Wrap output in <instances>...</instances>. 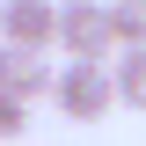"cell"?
Listing matches in <instances>:
<instances>
[{"label":"cell","instance_id":"3957f363","mask_svg":"<svg viewBox=\"0 0 146 146\" xmlns=\"http://www.w3.org/2000/svg\"><path fill=\"white\" fill-rule=\"evenodd\" d=\"M0 44H22V51L58 44V0H0Z\"/></svg>","mask_w":146,"mask_h":146},{"label":"cell","instance_id":"6da1fadb","mask_svg":"<svg viewBox=\"0 0 146 146\" xmlns=\"http://www.w3.org/2000/svg\"><path fill=\"white\" fill-rule=\"evenodd\" d=\"M58 117L66 124H102L110 110H117V80H110V66H88V58H66L58 66V88H51Z\"/></svg>","mask_w":146,"mask_h":146},{"label":"cell","instance_id":"7a4b0ae2","mask_svg":"<svg viewBox=\"0 0 146 146\" xmlns=\"http://www.w3.org/2000/svg\"><path fill=\"white\" fill-rule=\"evenodd\" d=\"M58 51L110 66L117 58V29H110V0H58Z\"/></svg>","mask_w":146,"mask_h":146},{"label":"cell","instance_id":"8992f818","mask_svg":"<svg viewBox=\"0 0 146 146\" xmlns=\"http://www.w3.org/2000/svg\"><path fill=\"white\" fill-rule=\"evenodd\" d=\"M110 29L117 51H146V0H110Z\"/></svg>","mask_w":146,"mask_h":146},{"label":"cell","instance_id":"5b68a950","mask_svg":"<svg viewBox=\"0 0 146 146\" xmlns=\"http://www.w3.org/2000/svg\"><path fill=\"white\" fill-rule=\"evenodd\" d=\"M110 80H117V102L146 110V51H117L110 58Z\"/></svg>","mask_w":146,"mask_h":146},{"label":"cell","instance_id":"277c9868","mask_svg":"<svg viewBox=\"0 0 146 146\" xmlns=\"http://www.w3.org/2000/svg\"><path fill=\"white\" fill-rule=\"evenodd\" d=\"M58 88V66H44V51H22V44H0V95H22V102H36V95Z\"/></svg>","mask_w":146,"mask_h":146},{"label":"cell","instance_id":"52a82bcc","mask_svg":"<svg viewBox=\"0 0 146 146\" xmlns=\"http://www.w3.org/2000/svg\"><path fill=\"white\" fill-rule=\"evenodd\" d=\"M22 124H29V102L22 95H0V139H22Z\"/></svg>","mask_w":146,"mask_h":146}]
</instances>
